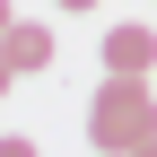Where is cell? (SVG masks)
Here are the masks:
<instances>
[{
  "label": "cell",
  "instance_id": "6da1fadb",
  "mask_svg": "<svg viewBox=\"0 0 157 157\" xmlns=\"http://www.w3.org/2000/svg\"><path fill=\"white\" fill-rule=\"evenodd\" d=\"M87 140L105 148V157H131L140 140H157V96H148V78H122V70H113L105 87H96V105H87Z\"/></svg>",
  "mask_w": 157,
  "mask_h": 157
},
{
  "label": "cell",
  "instance_id": "7a4b0ae2",
  "mask_svg": "<svg viewBox=\"0 0 157 157\" xmlns=\"http://www.w3.org/2000/svg\"><path fill=\"white\" fill-rule=\"evenodd\" d=\"M105 70L157 78V26H113V35H105Z\"/></svg>",
  "mask_w": 157,
  "mask_h": 157
},
{
  "label": "cell",
  "instance_id": "3957f363",
  "mask_svg": "<svg viewBox=\"0 0 157 157\" xmlns=\"http://www.w3.org/2000/svg\"><path fill=\"white\" fill-rule=\"evenodd\" d=\"M0 52H9V70H17V78H35V70H52V26H35V17H17Z\"/></svg>",
  "mask_w": 157,
  "mask_h": 157
},
{
  "label": "cell",
  "instance_id": "277c9868",
  "mask_svg": "<svg viewBox=\"0 0 157 157\" xmlns=\"http://www.w3.org/2000/svg\"><path fill=\"white\" fill-rule=\"evenodd\" d=\"M0 157H35V140H0Z\"/></svg>",
  "mask_w": 157,
  "mask_h": 157
},
{
  "label": "cell",
  "instance_id": "5b68a950",
  "mask_svg": "<svg viewBox=\"0 0 157 157\" xmlns=\"http://www.w3.org/2000/svg\"><path fill=\"white\" fill-rule=\"evenodd\" d=\"M131 157H157V140H140V148H131Z\"/></svg>",
  "mask_w": 157,
  "mask_h": 157
},
{
  "label": "cell",
  "instance_id": "8992f818",
  "mask_svg": "<svg viewBox=\"0 0 157 157\" xmlns=\"http://www.w3.org/2000/svg\"><path fill=\"white\" fill-rule=\"evenodd\" d=\"M61 9H96V0H61Z\"/></svg>",
  "mask_w": 157,
  "mask_h": 157
}]
</instances>
